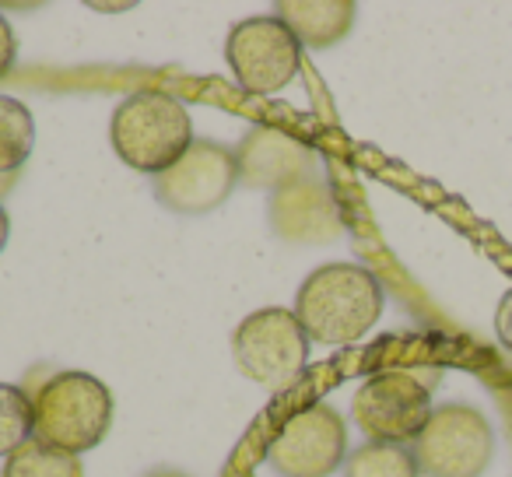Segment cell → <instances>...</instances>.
<instances>
[{
  "label": "cell",
  "instance_id": "obj_1",
  "mask_svg": "<svg viewBox=\"0 0 512 477\" xmlns=\"http://www.w3.org/2000/svg\"><path fill=\"white\" fill-rule=\"evenodd\" d=\"M383 302V285L372 271L358 264H327L302 281L292 313L309 341L344 348L376 327Z\"/></svg>",
  "mask_w": 512,
  "mask_h": 477
},
{
  "label": "cell",
  "instance_id": "obj_2",
  "mask_svg": "<svg viewBox=\"0 0 512 477\" xmlns=\"http://www.w3.org/2000/svg\"><path fill=\"white\" fill-rule=\"evenodd\" d=\"M113 425V393L92 372H57L32 397V439L64 453H88Z\"/></svg>",
  "mask_w": 512,
  "mask_h": 477
},
{
  "label": "cell",
  "instance_id": "obj_3",
  "mask_svg": "<svg viewBox=\"0 0 512 477\" xmlns=\"http://www.w3.org/2000/svg\"><path fill=\"white\" fill-rule=\"evenodd\" d=\"M109 141L123 165L148 176L169 172L193 144V123L183 102L165 92H134L109 123Z\"/></svg>",
  "mask_w": 512,
  "mask_h": 477
},
{
  "label": "cell",
  "instance_id": "obj_4",
  "mask_svg": "<svg viewBox=\"0 0 512 477\" xmlns=\"http://www.w3.org/2000/svg\"><path fill=\"white\" fill-rule=\"evenodd\" d=\"M235 365L256 386L288 390L309 365V337L292 309H256L232 334Z\"/></svg>",
  "mask_w": 512,
  "mask_h": 477
},
{
  "label": "cell",
  "instance_id": "obj_5",
  "mask_svg": "<svg viewBox=\"0 0 512 477\" xmlns=\"http://www.w3.org/2000/svg\"><path fill=\"white\" fill-rule=\"evenodd\" d=\"M225 60L249 95H274L299 74L302 43L278 15L242 18L225 39Z\"/></svg>",
  "mask_w": 512,
  "mask_h": 477
},
{
  "label": "cell",
  "instance_id": "obj_6",
  "mask_svg": "<svg viewBox=\"0 0 512 477\" xmlns=\"http://www.w3.org/2000/svg\"><path fill=\"white\" fill-rule=\"evenodd\" d=\"M495 453V432L477 407H435L414 439L421 474L428 477H481Z\"/></svg>",
  "mask_w": 512,
  "mask_h": 477
},
{
  "label": "cell",
  "instance_id": "obj_7",
  "mask_svg": "<svg viewBox=\"0 0 512 477\" xmlns=\"http://www.w3.org/2000/svg\"><path fill=\"white\" fill-rule=\"evenodd\" d=\"M432 411L435 407L428 383L397 369L369 376L351 400V414H355L358 428L372 442H393V446H407L418 439Z\"/></svg>",
  "mask_w": 512,
  "mask_h": 477
},
{
  "label": "cell",
  "instance_id": "obj_8",
  "mask_svg": "<svg viewBox=\"0 0 512 477\" xmlns=\"http://www.w3.org/2000/svg\"><path fill=\"white\" fill-rule=\"evenodd\" d=\"M348 456V428L330 404L292 414L267 446V463L281 477H330Z\"/></svg>",
  "mask_w": 512,
  "mask_h": 477
},
{
  "label": "cell",
  "instance_id": "obj_9",
  "mask_svg": "<svg viewBox=\"0 0 512 477\" xmlns=\"http://www.w3.org/2000/svg\"><path fill=\"white\" fill-rule=\"evenodd\" d=\"M239 179V155L214 141H193L169 172L155 176V193L179 214H207L232 193Z\"/></svg>",
  "mask_w": 512,
  "mask_h": 477
},
{
  "label": "cell",
  "instance_id": "obj_10",
  "mask_svg": "<svg viewBox=\"0 0 512 477\" xmlns=\"http://www.w3.org/2000/svg\"><path fill=\"white\" fill-rule=\"evenodd\" d=\"M278 18L295 32L302 46L327 50L348 36L351 22H355V4H348V0H306V4L285 0V4H278Z\"/></svg>",
  "mask_w": 512,
  "mask_h": 477
},
{
  "label": "cell",
  "instance_id": "obj_11",
  "mask_svg": "<svg viewBox=\"0 0 512 477\" xmlns=\"http://www.w3.org/2000/svg\"><path fill=\"white\" fill-rule=\"evenodd\" d=\"M36 148V120L29 106L11 95H0V179L18 176Z\"/></svg>",
  "mask_w": 512,
  "mask_h": 477
},
{
  "label": "cell",
  "instance_id": "obj_12",
  "mask_svg": "<svg viewBox=\"0 0 512 477\" xmlns=\"http://www.w3.org/2000/svg\"><path fill=\"white\" fill-rule=\"evenodd\" d=\"M0 477H85V470H81V460L74 453L29 439L4 460Z\"/></svg>",
  "mask_w": 512,
  "mask_h": 477
},
{
  "label": "cell",
  "instance_id": "obj_13",
  "mask_svg": "<svg viewBox=\"0 0 512 477\" xmlns=\"http://www.w3.org/2000/svg\"><path fill=\"white\" fill-rule=\"evenodd\" d=\"M344 477H421V467L414 449L393 442H365L348 456Z\"/></svg>",
  "mask_w": 512,
  "mask_h": 477
},
{
  "label": "cell",
  "instance_id": "obj_14",
  "mask_svg": "<svg viewBox=\"0 0 512 477\" xmlns=\"http://www.w3.org/2000/svg\"><path fill=\"white\" fill-rule=\"evenodd\" d=\"M32 439V397L22 386L0 383V456L8 460Z\"/></svg>",
  "mask_w": 512,
  "mask_h": 477
},
{
  "label": "cell",
  "instance_id": "obj_15",
  "mask_svg": "<svg viewBox=\"0 0 512 477\" xmlns=\"http://www.w3.org/2000/svg\"><path fill=\"white\" fill-rule=\"evenodd\" d=\"M15 57H18L15 32H11L8 18L0 15V78H8V71L15 67Z\"/></svg>",
  "mask_w": 512,
  "mask_h": 477
},
{
  "label": "cell",
  "instance_id": "obj_16",
  "mask_svg": "<svg viewBox=\"0 0 512 477\" xmlns=\"http://www.w3.org/2000/svg\"><path fill=\"white\" fill-rule=\"evenodd\" d=\"M495 334L498 341L505 344V351H512V292L498 302V313H495Z\"/></svg>",
  "mask_w": 512,
  "mask_h": 477
},
{
  "label": "cell",
  "instance_id": "obj_17",
  "mask_svg": "<svg viewBox=\"0 0 512 477\" xmlns=\"http://www.w3.org/2000/svg\"><path fill=\"white\" fill-rule=\"evenodd\" d=\"M8 232H11V221H8V211H4V204H0V250L8 246Z\"/></svg>",
  "mask_w": 512,
  "mask_h": 477
},
{
  "label": "cell",
  "instance_id": "obj_18",
  "mask_svg": "<svg viewBox=\"0 0 512 477\" xmlns=\"http://www.w3.org/2000/svg\"><path fill=\"white\" fill-rule=\"evenodd\" d=\"M144 477H186V474H179V470H151V474H144Z\"/></svg>",
  "mask_w": 512,
  "mask_h": 477
}]
</instances>
